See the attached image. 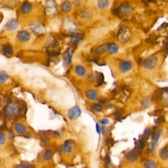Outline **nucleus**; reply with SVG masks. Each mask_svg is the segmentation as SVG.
I'll return each instance as SVG.
<instances>
[{"mask_svg":"<svg viewBox=\"0 0 168 168\" xmlns=\"http://www.w3.org/2000/svg\"><path fill=\"white\" fill-rule=\"evenodd\" d=\"M139 154L135 150H131L127 154H126V159H127V161L130 162H135L137 159H138Z\"/></svg>","mask_w":168,"mask_h":168,"instance_id":"9b49d317","label":"nucleus"},{"mask_svg":"<svg viewBox=\"0 0 168 168\" xmlns=\"http://www.w3.org/2000/svg\"><path fill=\"white\" fill-rule=\"evenodd\" d=\"M84 16H85V17L86 19H89V18L91 16V15H90V13H88V12H84V13H83V15H82L83 17Z\"/></svg>","mask_w":168,"mask_h":168,"instance_id":"58836bf2","label":"nucleus"},{"mask_svg":"<svg viewBox=\"0 0 168 168\" xmlns=\"http://www.w3.org/2000/svg\"><path fill=\"white\" fill-rule=\"evenodd\" d=\"M15 130L18 133H24L26 131V129L23 124H21V123H18L15 125Z\"/></svg>","mask_w":168,"mask_h":168,"instance_id":"f3484780","label":"nucleus"},{"mask_svg":"<svg viewBox=\"0 0 168 168\" xmlns=\"http://www.w3.org/2000/svg\"><path fill=\"white\" fill-rule=\"evenodd\" d=\"M106 142H107V143L109 145L113 144V140L112 139H107V140H106Z\"/></svg>","mask_w":168,"mask_h":168,"instance_id":"79ce46f5","label":"nucleus"},{"mask_svg":"<svg viewBox=\"0 0 168 168\" xmlns=\"http://www.w3.org/2000/svg\"><path fill=\"white\" fill-rule=\"evenodd\" d=\"M97 5L100 9H106L109 7L110 1L109 0H97Z\"/></svg>","mask_w":168,"mask_h":168,"instance_id":"dca6fc26","label":"nucleus"},{"mask_svg":"<svg viewBox=\"0 0 168 168\" xmlns=\"http://www.w3.org/2000/svg\"><path fill=\"white\" fill-rule=\"evenodd\" d=\"M72 55H73V51L71 49L67 50L64 58V63L66 66H69L70 64Z\"/></svg>","mask_w":168,"mask_h":168,"instance_id":"9d476101","label":"nucleus"},{"mask_svg":"<svg viewBox=\"0 0 168 168\" xmlns=\"http://www.w3.org/2000/svg\"><path fill=\"white\" fill-rule=\"evenodd\" d=\"M119 11V16L120 15H130L133 11L132 7L131 5L127 4V3H124L122 4L119 7H117Z\"/></svg>","mask_w":168,"mask_h":168,"instance_id":"39448f33","label":"nucleus"},{"mask_svg":"<svg viewBox=\"0 0 168 168\" xmlns=\"http://www.w3.org/2000/svg\"><path fill=\"white\" fill-rule=\"evenodd\" d=\"M75 72L77 73V74L80 75V76H83V75L85 74V72H86L85 68L81 65H78L75 66Z\"/></svg>","mask_w":168,"mask_h":168,"instance_id":"412c9836","label":"nucleus"},{"mask_svg":"<svg viewBox=\"0 0 168 168\" xmlns=\"http://www.w3.org/2000/svg\"><path fill=\"white\" fill-rule=\"evenodd\" d=\"M96 128H97V133L100 134V130L99 125V124H97V125H96Z\"/></svg>","mask_w":168,"mask_h":168,"instance_id":"a18cd8bd","label":"nucleus"},{"mask_svg":"<svg viewBox=\"0 0 168 168\" xmlns=\"http://www.w3.org/2000/svg\"><path fill=\"white\" fill-rule=\"evenodd\" d=\"M19 40L22 42H26L30 40V34L26 30H22L18 33Z\"/></svg>","mask_w":168,"mask_h":168,"instance_id":"1a4fd4ad","label":"nucleus"},{"mask_svg":"<svg viewBox=\"0 0 168 168\" xmlns=\"http://www.w3.org/2000/svg\"><path fill=\"white\" fill-rule=\"evenodd\" d=\"M16 168H28V167L26 166H25V165L21 164V165H19V166L16 167Z\"/></svg>","mask_w":168,"mask_h":168,"instance_id":"c03bdc74","label":"nucleus"},{"mask_svg":"<svg viewBox=\"0 0 168 168\" xmlns=\"http://www.w3.org/2000/svg\"><path fill=\"white\" fill-rule=\"evenodd\" d=\"M148 1H155L154 0H148Z\"/></svg>","mask_w":168,"mask_h":168,"instance_id":"de8ad7c7","label":"nucleus"},{"mask_svg":"<svg viewBox=\"0 0 168 168\" xmlns=\"http://www.w3.org/2000/svg\"><path fill=\"white\" fill-rule=\"evenodd\" d=\"M119 49V47L117 46V44L115 43H112V44H110L109 45L108 47V52L110 54L112 55V54H115L117 51H118Z\"/></svg>","mask_w":168,"mask_h":168,"instance_id":"6ab92c4d","label":"nucleus"},{"mask_svg":"<svg viewBox=\"0 0 168 168\" xmlns=\"http://www.w3.org/2000/svg\"><path fill=\"white\" fill-rule=\"evenodd\" d=\"M158 63V58L154 55L150 56V57L146 58L142 63V66L148 70H152L156 66Z\"/></svg>","mask_w":168,"mask_h":168,"instance_id":"20e7f679","label":"nucleus"},{"mask_svg":"<svg viewBox=\"0 0 168 168\" xmlns=\"http://www.w3.org/2000/svg\"><path fill=\"white\" fill-rule=\"evenodd\" d=\"M97 75L98 78V85H102L103 82H104V76H103V74L102 73H100V72H97Z\"/></svg>","mask_w":168,"mask_h":168,"instance_id":"bb28decb","label":"nucleus"},{"mask_svg":"<svg viewBox=\"0 0 168 168\" xmlns=\"http://www.w3.org/2000/svg\"><path fill=\"white\" fill-rule=\"evenodd\" d=\"M164 121H165L164 117H159V118H158L157 123L158 124H162V123L164 122Z\"/></svg>","mask_w":168,"mask_h":168,"instance_id":"4c0bfd02","label":"nucleus"},{"mask_svg":"<svg viewBox=\"0 0 168 168\" xmlns=\"http://www.w3.org/2000/svg\"><path fill=\"white\" fill-rule=\"evenodd\" d=\"M81 40V38L78 35L74 36L71 37V43L73 45H76L79 43L80 41Z\"/></svg>","mask_w":168,"mask_h":168,"instance_id":"cd10ccee","label":"nucleus"},{"mask_svg":"<svg viewBox=\"0 0 168 168\" xmlns=\"http://www.w3.org/2000/svg\"><path fill=\"white\" fill-rule=\"evenodd\" d=\"M8 80V75L5 71L0 72V83H4Z\"/></svg>","mask_w":168,"mask_h":168,"instance_id":"393cba45","label":"nucleus"},{"mask_svg":"<svg viewBox=\"0 0 168 168\" xmlns=\"http://www.w3.org/2000/svg\"><path fill=\"white\" fill-rule=\"evenodd\" d=\"M161 135V130L154 131L152 133V144H151V148L152 150H154L156 145H157L158 141L159 140V137Z\"/></svg>","mask_w":168,"mask_h":168,"instance_id":"6e6552de","label":"nucleus"},{"mask_svg":"<svg viewBox=\"0 0 168 168\" xmlns=\"http://www.w3.org/2000/svg\"><path fill=\"white\" fill-rule=\"evenodd\" d=\"M72 150V141L70 140H68L66 141L63 147H61L59 148L60 152H70Z\"/></svg>","mask_w":168,"mask_h":168,"instance_id":"f8f14e48","label":"nucleus"},{"mask_svg":"<svg viewBox=\"0 0 168 168\" xmlns=\"http://www.w3.org/2000/svg\"><path fill=\"white\" fill-rule=\"evenodd\" d=\"M33 30H35L36 32H43V26H39V25H38V26H33Z\"/></svg>","mask_w":168,"mask_h":168,"instance_id":"72a5a7b5","label":"nucleus"},{"mask_svg":"<svg viewBox=\"0 0 168 168\" xmlns=\"http://www.w3.org/2000/svg\"><path fill=\"white\" fill-rule=\"evenodd\" d=\"M41 141L43 142L44 144H47L49 142V139L47 138L46 136H41Z\"/></svg>","mask_w":168,"mask_h":168,"instance_id":"c9c22d12","label":"nucleus"},{"mask_svg":"<svg viewBox=\"0 0 168 168\" xmlns=\"http://www.w3.org/2000/svg\"><path fill=\"white\" fill-rule=\"evenodd\" d=\"M86 97H88V99L91 100H96L99 98V95H98L97 92L94 90V89H89L86 92Z\"/></svg>","mask_w":168,"mask_h":168,"instance_id":"ddd939ff","label":"nucleus"},{"mask_svg":"<svg viewBox=\"0 0 168 168\" xmlns=\"http://www.w3.org/2000/svg\"><path fill=\"white\" fill-rule=\"evenodd\" d=\"M109 45L110 44H108V43H105V44L101 45V46H100L99 47H97V49H96V52L97 53H103L106 52L108 49Z\"/></svg>","mask_w":168,"mask_h":168,"instance_id":"5701e85b","label":"nucleus"},{"mask_svg":"<svg viewBox=\"0 0 168 168\" xmlns=\"http://www.w3.org/2000/svg\"><path fill=\"white\" fill-rule=\"evenodd\" d=\"M142 104L145 106V107H148V106H149L150 105L151 101L149 99H145V100H142Z\"/></svg>","mask_w":168,"mask_h":168,"instance_id":"473e14b6","label":"nucleus"},{"mask_svg":"<svg viewBox=\"0 0 168 168\" xmlns=\"http://www.w3.org/2000/svg\"><path fill=\"white\" fill-rule=\"evenodd\" d=\"M159 156L162 159H168V147H164L159 150Z\"/></svg>","mask_w":168,"mask_h":168,"instance_id":"a211bd4d","label":"nucleus"},{"mask_svg":"<svg viewBox=\"0 0 168 168\" xmlns=\"http://www.w3.org/2000/svg\"><path fill=\"white\" fill-rule=\"evenodd\" d=\"M81 114H82V112H81L80 108L78 106H75L73 108L70 109L68 116L70 119L75 120L81 115Z\"/></svg>","mask_w":168,"mask_h":168,"instance_id":"423d86ee","label":"nucleus"},{"mask_svg":"<svg viewBox=\"0 0 168 168\" xmlns=\"http://www.w3.org/2000/svg\"><path fill=\"white\" fill-rule=\"evenodd\" d=\"M9 136L10 140L13 139V138H14V133H13V132H12V131H9Z\"/></svg>","mask_w":168,"mask_h":168,"instance_id":"a19ab883","label":"nucleus"},{"mask_svg":"<svg viewBox=\"0 0 168 168\" xmlns=\"http://www.w3.org/2000/svg\"><path fill=\"white\" fill-rule=\"evenodd\" d=\"M119 68L122 72L126 73L130 71L132 68V64L129 61H122L120 63Z\"/></svg>","mask_w":168,"mask_h":168,"instance_id":"0eeeda50","label":"nucleus"},{"mask_svg":"<svg viewBox=\"0 0 168 168\" xmlns=\"http://www.w3.org/2000/svg\"><path fill=\"white\" fill-rule=\"evenodd\" d=\"M2 51L4 54L8 55H11L13 53V49L12 48V47L9 46V45H6V46H4L3 47Z\"/></svg>","mask_w":168,"mask_h":168,"instance_id":"4be33fe9","label":"nucleus"},{"mask_svg":"<svg viewBox=\"0 0 168 168\" xmlns=\"http://www.w3.org/2000/svg\"><path fill=\"white\" fill-rule=\"evenodd\" d=\"M32 5L28 2H25L21 6V11L24 14H28L32 10Z\"/></svg>","mask_w":168,"mask_h":168,"instance_id":"2eb2a0df","label":"nucleus"},{"mask_svg":"<svg viewBox=\"0 0 168 168\" xmlns=\"http://www.w3.org/2000/svg\"><path fill=\"white\" fill-rule=\"evenodd\" d=\"M106 130H107V128L105 127V126H103V127H102V132L103 134H104V135H105V133L106 132Z\"/></svg>","mask_w":168,"mask_h":168,"instance_id":"37998d69","label":"nucleus"},{"mask_svg":"<svg viewBox=\"0 0 168 168\" xmlns=\"http://www.w3.org/2000/svg\"><path fill=\"white\" fill-rule=\"evenodd\" d=\"M106 162H107V163H109V162H110V158H109V156H106Z\"/></svg>","mask_w":168,"mask_h":168,"instance_id":"49530a36","label":"nucleus"},{"mask_svg":"<svg viewBox=\"0 0 168 168\" xmlns=\"http://www.w3.org/2000/svg\"><path fill=\"white\" fill-rule=\"evenodd\" d=\"M131 37V31L127 26H123L118 30L117 33V39L120 43H124L130 40Z\"/></svg>","mask_w":168,"mask_h":168,"instance_id":"f257e3e1","label":"nucleus"},{"mask_svg":"<svg viewBox=\"0 0 168 168\" xmlns=\"http://www.w3.org/2000/svg\"><path fill=\"white\" fill-rule=\"evenodd\" d=\"M7 28L9 30H14L16 29L19 26V23L15 19H10L7 23Z\"/></svg>","mask_w":168,"mask_h":168,"instance_id":"4468645a","label":"nucleus"},{"mask_svg":"<svg viewBox=\"0 0 168 168\" xmlns=\"http://www.w3.org/2000/svg\"><path fill=\"white\" fill-rule=\"evenodd\" d=\"M72 5L68 1H64L62 4V9L64 12H68V11L71 9Z\"/></svg>","mask_w":168,"mask_h":168,"instance_id":"b1692460","label":"nucleus"},{"mask_svg":"<svg viewBox=\"0 0 168 168\" xmlns=\"http://www.w3.org/2000/svg\"><path fill=\"white\" fill-rule=\"evenodd\" d=\"M150 134V130L149 128H147L146 130H145L143 134H142V138L146 139L147 138H148V136Z\"/></svg>","mask_w":168,"mask_h":168,"instance_id":"7c9ffc66","label":"nucleus"},{"mask_svg":"<svg viewBox=\"0 0 168 168\" xmlns=\"http://www.w3.org/2000/svg\"><path fill=\"white\" fill-rule=\"evenodd\" d=\"M0 163H1V161H0Z\"/></svg>","mask_w":168,"mask_h":168,"instance_id":"8fccbe9b","label":"nucleus"},{"mask_svg":"<svg viewBox=\"0 0 168 168\" xmlns=\"http://www.w3.org/2000/svg\"><path fill=\"white\" fill-rule=\"evenodd\" d=\"M46 13L48 16L55 15L57 11L56 3L53 0H47L46 3Z\"/></svg>","mask_w":168,"mask_h":168,"instance_id":"7ed1b4c3","label":"nucleus"},{"mask_svg":"<svg viewBox=\"0 0 168 168\" xmlns=\"http://www.w3.org/2000/svg\"><path fill=\"white\" fill-rule=\"evenodd\" d=\"M16 112H19V114H21L22 107L16 103H11L5 108V114L8 117H14L16 114H18Z\"/></svg>","mask_w":168,"mask_h":168,"instance_id":"f03ea898","label":"nucleus"},{"mask_svg":"<svg viewBox=\"0 0 168 168\" xmlns=\"http://www.w3.org/2000/svg\"><path fill=\"white\" fill-rule=\"evenodd\" d=\"M145 168H157V165L153 159H148L144 164Z\"/></svg>","mask_w":168,"mask_h":168,"instance_id":"aec40b11","label":"nucleus"},{"mask_svg":"<svg viewBox=\"0 0 168 168\" xmlns=\"http://www.w3.org/2000/svg\"><path fill=\"white\" fill-rule=\"evenodd\" d=\"M0 103H1V98H0Z\"/></svg>","mask_w":168,"mask_h":168,"instance_id":"09e8293b","label":"nucleus"},{"mask_svg":"<svg viewBox=\"0 0 168 168\" xmlns=\"http://www.w3.org/2000/svg\"><path fill=\"white\" fill-rule=\"evenodd\" d=\"M5 141V135L4 133H0V145H3Z\"/></svg>","mask_w":168,"mask_h":168,"instance_id":"f704fd0d","label":"nucleus"},{"mask_svg":"<svg viewBox=\"0 0 168 168\" xmlns=\"http://www.w3.org/2000/svg\"><path fill=\"white\" fill-rule=\"evenodd\" d=\"M122 114V110H120V109H118V110H117L115 112V115L116 116H119Z\"/></svg>","mask_w":168,"mask_h":168,"instance_id":"ea45409f","label":"nucleus"},{"mask_svg":"<svg viewBox=\"0 0 168 168\" xmlns=\"http://www.w3.org/2000/svg\"><path fill=\"white\" fill-rule=\"evenodd\" d=\"M92 108H93L94 110L97 111V112H100V111H102V110H103V106L100 104L95 103V104L92 105Z\"/></svg>","mask_w":168,"mask_h":168,"instance_id":"c85d7f7f","label":"nucleus"},{"mask_svg":"<svg viewBox=\"0 0 168 168\" xmlns=\"http://www.w3.org/2000/svg\"><path fill=\"white\" fill-rule=\"evenodd\" d=\"M145 146V139L142 137V139H139L138 141V147L140 149H142Z\"/></svg>","mask_w":168,"mask_h":168,"instance_id":"c756f323","label":"nucleus"},{"mask_svg":"<svg viewBox=\"0 0 168 168\" xmlns=\"http://www.w3.org/2000/svg\"><path fill=\"white\" fill-rule=\"evenodd\" d=\"M162 98V93L161 91H158L156 92L154 95V99L156 100H159Z\"/></svg>","mask_w":168,"mask_h":168,"instance_id":"2f4dec72","label":"nucleus"},{"mask_svg":"<svg viewBox=\"0 0 168 168\" xmlns=\"http://www.w3.org/2000/svg\"><path fill=\"white\" fill-rule=\"evenodd\" d=\"M53 156V152L51 150H47L46 151V152L44 153L43 155V159H46L47 161H49L51 159Z\"/></svg>","mask_w":168,"mask_h":168,"instance_id":"a878e982","label":"nucleus"},{"mask_svg":"<svg viewBox=\"0 0 168 168\" xmlns=\"http://www.w3.org/2000/svg\"><path fill=\"white\" fill-rule=\"evenodd\" d=\"M100 123H101L103 125H107L109 124V120L106 118H104L100 121Z\"/></svg>","mask_w":168,"mask_h":168,"instance_id":"e433bc0d","label":"nucleus"}]
</instances>
